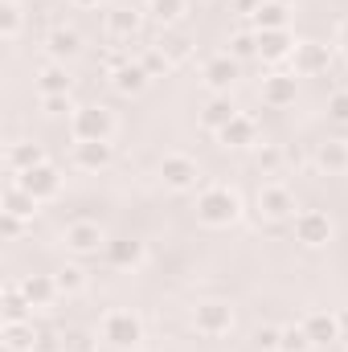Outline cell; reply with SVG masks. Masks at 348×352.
I'll list each match as a JSON object with an SVG mask.
<instances>
[{"label": "cell", "instance_id": "1", "mask_svg": "<svg viewBox=\"0 0 348 352\" xmlns=\"http://www.w3.org/2000/svg\"><path fill=\"white\" fill-rule=\"evenodd\" d=\"M238 209H242V201H238V192L230 184H209L197 197V213H201L205 226H230L238 217Z\"/></svg>", "mask_w": 348, "mask_h": 352}, {"label": "cell", "instance_id": "2", "mask_svg": "<svg viewBox=\"0 0 348 352\" xmlns=\"http://www.w3.org/2000/svg\"><path fill=\"white\" fill-rule=\"evenodd\" d=\"M98 336H102L111 349H135V344L144 340V324H140V316H131V311H107L102 324H98Z\"/></svg>", "mask_w": 348, "mask_h": 352}, {"label": "cell", "instance_id": "3", "mask_svg": "<svg viewBox=\"0 0 348 352\" xmlns=\"http://www.w3.org/2000/svg\"><path fill=\"white\" fill-rule=\"evenodd\" d=\"M70 131H74L78 144H87V140H111L115 119H111L107 107H78V111L70 115Z\"/></svg>", "mask_w": 348, "mask_h": 352}, {"label": "cell", "instance_id": "4", "mask_svg": "<svg viewBox=\"0 0 348 352\" xmlns=\"http://www.w3.org/2000/svg\"><path fill=\"white\" fill-rule=\"evenodd\" d=\"M259 213L270 221H283V217H295V197L283 180H266L259 188Z\"/></svg>", "mask_w": 348, "mask_h": 352}, {"label": "cell", "instance_id": "5", "mask_svg": "<svg viewBox=\"0 0 348 352\" xmlns=\"http://www.w3.org/2000/svg\"><path fill=\"white\" fill-rule=\"evenodd\" d=\"M17 184H21L33 201H54V197L62 192V176H58V168H50V164H37V168L21 173Z\"/></svg>", "mask_w": 348, "mask_h": 352}, {"label": "cell", "instance_id": "6", "mask_svg": "<svg viewBox=\"0 0 348 352\" xmlns=\"http://www.w3.org/2000/svg\"><path fill=\"white\" fill-rule=\"evenodd\" d=\"M295 238H299L303 246H324V242L332 238V221H328V213H320V209H303V213H295Z\"/></svg>", "mask_w": 348, "mask_h": 352}, {"label": "cell", "instance_id": "7", "mask_svg": "<svg viewBox=\"0 0 348 352\" xmlns=\"http://www.w3.org/2000/svg\"><path fill=\"white\" fill-rule=\"evenodd\" d=\"M193 324L201 336H226L234 328V311H230V303H201L193 311Z\"/></svg>", "mask_w": 348, "mask_h": 352}, {"label": "cell", "instance_id": "8", "mask_svg": "<svg viewBox=\"0 0 348 352\" xmlns=\"http://www.w3.org/2000/svg\"><path fill=\"white\" fill-rule=\"evenodd\" d=\"M107 246V234L94 226V221H74V226H66V250H74V254H98Z\"/></svg>", "mask_w": 348, "mask_h": 352}, {"label": "cell", "instance_id": "9", "mask_svg": "<svg viewBox=\"0 0 348 352\" xmlns=\"http://www.w3.org/2000/svg\"><path fill=\"white\" fill-rule=\"evenodd\" d=\"M160 176H164V184H168V188H193L201 173H197V160H188V156L173 152V156H164V160H160Z\"/></svg>", "mask_w": 348, "mask_h": 352}, {"label": "cell", "instance_id": "10", "mask_svg": "<svg viewBox=\"0 0 348 352\" xmlns=\"http://www.w3.org/2000/svg\"><path fill=\"white\" fill-rule=\"evenodd\" d=\"M303 332L312 336V344H336L340 340V316H328V311H312L303 320Z\"/></svg>", "mask_w": 348, "mask_h": 352}, {"label": "cell", "instance_id": "11", "mask_svg": "<svg viewBox=\"0 0 348 352\" xmlns=\"http://www.w3.org/2000/svg\"><path fill=\"white\" fill-rule=\"evenodd\" d=\"M74 164L83 173H98L111 164V140H87V144H74Z\"/></svg>", "mask_w": 348, "mask_h": 352}, {"label": "cell", "instance_id": "12", "mask_svg": "<svg viewBox=\"0 0 348 352\" xmlns=\"http://www.w3.org/2000/svg\"><path fill=\"white\" fill-rule=\"evenodd\" d=\"M217 135H221V144H230V148H250L254 135H259V123H254L250 115H234Z\"/></svg>", "mask_w": 348, "mask_h": 352}, {"label": "cell", "instance_id": "13", "mask_svg": "<svg viewBox=\"0 0 348 352\" xmlns=\"http://www.w3.org/2000/svg\"><path fill=\"white\" fill-rule=\"evenodd\" d=\"M107 33H111L115 41H131V37L140 33V12H135V8H111V12H107Z\"/></svg>", "mask_w": 348, "mask_h": 352}, {"label": "cell", "instance_id": "14", "mask_svg": "<svg viewBox=\"0 0 348 352\" xmlns=\"http://www.w3.org/2000/svg\"><path fill=\"white\" fill-rule=\"evenodd\" d=\"M295 74H320L324 66H328V50L324 45H316V41H303V45H295Z\"/></svg>", "mask_w": 348, "mask_h": 352}, {"label": "cell", "instance_id": "15", "mask_svg": "<svg viewBox=\"0 0 348 352\" xmlns=\"http://www.w3.org/2000/svg\"><path fill=\"white\" fill-rule=\"evenodd\" d=\"M37 90H41V98L70 94V74H66V66H62V62H50V66H41V74H37Z\"/></svg>", "mask_w": 348, "mask_h": 352}, {"label": "cell", "instance_id": "16", "mask_svg": "<svg viewBox=\"0 0 348 352\" xmlns=\"http://www.w3.org/2000/svg\"><path fill=\"white\" fill-rule=\"evenodd\" d=\"M262 102L266 107H287L295 102V74H274L262 82Z\"/></svg>", "mask_w": 348, "mask_h": 352}, {"label": "cell", "instance_id": "17", "mask_svg": "<svg viewBox=\"0 0 348 352\" xmlns=\"http://www.w3.org/2000/svg\"><path fill=\"white\" fill-rule=\"evenodd\" d=\"M234 78H238V62H234L230 54H217V58L205 62V82H209L213 90H226Z\"/></svg>", "mask_w": 348, "mask_h": 352}, {"label": "cell", "instance_id": "18", "mask_svg": "<svg viewBox=\"0 0 348 352\" xmlns=\"http://www.w3.org/2000/svg\"><path fill=\"white\" fill-rule=\"evenodd\" d=\"M259 54L266 58V62H279V58L295 54V45H291L287 29H262V33H259Z\"/></svg>", "mask_w": 348, "mask_h": 352}, {"label": "cell", "instance_id": "19", "mask_svg": "<svg viewBox=\"0 0 348 352\" xmlns=\"http://www.w3.org/2000/svg\"><path fill=\"white\" fill-rule=\"evenodd\" d=\"M107 258L115 266H140L144 263V242H135V238H115V242H107Z\"/></svg>", "mask_w": 348, "mask_h": 352}, {"label": "cell", "instance_id": "20", "mask_svg": "<svg viewBox=\"0 0 348 352\" xmlns=\"http://www.w3.org/2000/svg\"><path fill=\"white\" fill-rule=\"evenodd\" d=\"M4 160H8V168H12L17 176H21V173H29V168H37V164H45L41 148H37V144H25V140H21V144H12Z\"/></svg>", "mask_w": 348, "mask_h": 352}, {"label": "cell", "instance_id": "21", "mask_svg": "<svg viewBox=\"0 0 348 352\" xmlns=\"http://www.w3.org/2000/svg\"><path fill=\"white\" fill-rule=\"evenodd\" d=\"M316 164H320L324 173H348V144L345 140H328V144H320Z\"/></svg>", "mask_w": 348, "mask_h": 352}, {"label": "cell", "instance_id": "22", "mask_svg": "<svg viewBox=\"0 0 348 352\" xmlns=\"http://www.w3.org/2000/svg\"><path fill=\"white\" fill-rule=\"evenodd\" d=\"M78 45H83V41H78V33H74V29H54V33L45 37V50H50V58H54V62L74 58V54H78Z\"/></svg>", "mask_w": 348, "mask_h": 352}, {"label": "cell", "instance_id": "23", "mask_svg": "<svg viewBox=\"0 0 348 352\" xmlns=\"http://www.w3.org/2000/svg\"><path fill=\"white\" fill-rule=\"evenodd\" d=\"M33 209H37V201L12 180V184L4 188V213H12V217H33Z\"/></svg>", "mask_w": 348, "mask_h": 352}, {"label": "cell", "instance_id": "24", "mask_svg": "<svg viewBox=\"0 0 348 352\" xmlns=\"http://www.w3.org/2000/svg\"><path fill=\"white\" fill-rule=\"evenodd\" d=\"M4 349L8 352H25L37 344V336H33V324H21V320H8V328H4Z\"/></svg>", "mask_w": 348, "mask_h": 352}, {"label": "cell", "instance_id": "25", "mask_svg": "<svg viewBox=\"0 0 348 352\" xmlns=\"http://www.w3.org/2000/svg\"><path fill=\"white\" fill-rule=\"evenodd\" d=\"M21 291H25V299H29L33 307H45V303L58 295V283H54V278H25Z\"/></svg>", "mask_w": 348, "mask_h": 352}, {"label": "cell", "instance_id": "26", "mask_svg": "<svg viewBox=\"0 0 348 352\" xmlns=\"http://www.w3.org/2000/svg\"><path fill=\"white\" fill-rule=\"evenodd\" d=\"M148 12H152V21H160V25H176V21L188 12V0H148Z\"/></svg>", "mask_w": 348, "mask_h": 352}, {"label": "cell", "instance_id": "27", "mask_svg": "<svg viewBox=\"0 0 348 352\" xmlns=\"http://www.w3.org/2000/svg\"><path fill=\"white\" fill-rule=\"evenodd\" d=\"M111 82H115V90H123V94H135V90H144V82H148V70L127 62L119 74H111Z\"/></svg>", "mask_w": 348, "mask_h": 352}, {"label": "cell", "instance_id": "28", "mask_svg": "<svg viewBox=\"0 0 348 352\" xmlns=\"http://www.w3.org/2000/svg\"><path fill=\"white\" fill-rule=\"evenodd\" d=\"M234 115H238V111H234V102H230V98H213V102L205 107V127H209V131H221Z\"/></svg>", "mask_w": 348, "mask_h": 352}, {"label": "cell", "instance_id": "29", "mask_svg": "<svg viewBox=\"0 0 348 352\" xmlns=\"http://www.w3.org/2000/svg\"><path fill=\"white\" fill-rule=\"evenodd\" d=\"M312 336L303 332V328H283V336H279V352H312Z\"/></svg>", "mask_w": 348, "mask_h": 352}, {"label": "cell", "instance_id": "30", "mask_svg": "<svg viewBox=\"0 0 348 352\" xmlns=\"http://www.w3.org/2000/svg\"><path fill=\"white\" fill-rule=\"evenodd\" d=\"M54 283H58V295H74V291H83V270L78 266H62L58 274H54Z\"/></svg>", "mask_w": 348, "mask_h": 352}, {"label": "cell", "instance_id": "31", "mask_svg": "<svg viewBox=\"0 0 348 352\" xmlns=\"http://www.w3.org/2000/svg\"><path fill=\"white\" fill-rule=\"evenodd\" d=\"M254 16H259L262 29H283V25H287V8H283V4H259Z\"/></svg>", "mask_w": 348, "mask_h": 352}, {"label": "cell", "instance_id": "32", "mask_svg": "<svg viewBox=\"0 0 348 352\" xmlns=\"http://www.w3.org/2000/svg\"><path fill=\"white\" fill-rule=\"evenodd\" d=\"M140 66H144V70H148V78H152V74L168 70V58H164V50H160V45H152V50L144 54V62H140Z\"/></svg>", "mask_w": 348, "mask_h": 352}, {"label": "cell", "instance_id": "33", "mask_svg": "<svg viewBox=\"0 0 348 352\" xmlns=\"http://www.w3.org/2000/svg\"><path fill=\"white\" fill-rule=\"evenodd\" d=\"M328 115H332L336 123H348V90H336V94L328 98Z\"/></svg>", "mask_w": 348, "mask_h": 352}, {"label": "cell", "instance_id": "34", "mask_svg": "<svg viewBox=\"0 0 348 352\" xmlns=\"http://www.w3.org/2000/svg\"><path fill=\"white\" fill-rule=\"evenodd\" d=\"M21 33V8L17 4H4V41H12Z\"/></svg>", "mask_w": 348, "mask_h": 352}, {"label": "cell", "instance_id": "35", "mask_svg": "<svg viewBox=\"0 0 348 352\" xmlns=\"http://www.w3.org/2000/svg\"><path fill=\"white\" fill-rule=\"evenodd\" d=\"M160 50H164V58L173 62V58H188V41L184 37H164L160 41Z\"/></svg>", "mask_w": 348, "mask_h": 352}, {"label": "cell", "instance_id": "36", "mask_svg": "<svg viewBox=\"0 0 348 352\" xmlns=\"http://www.w3.org/2000/svg\"><path fill=\"white\" fill-rule=\"evenodd\" d=\"M230 45H234V54H238V58H250V54L259 50V37H250V33H238Z\"/></svg>", "mask_w": 348, "mask_h": 352}, {"label": "cell", "instance_id": "37", "mask_svg": "<svg viewBox=\"0 0 348 352\" xmlns=\"http://www.w3.org/2000/svg\"><path fill=\"white\" fill-rule=\"evenodd\" d=\"M62 344H66V352H94L90 336H83V332H70V336H62Z\"/></svg>", "mask_w": 348, "mask_h": 352}, {"label": "cell", "instance_id": "38", "mask_svg": "<svg viewBox=\"0 0 348 352\" xmlns=\"http://www.w3.org/2000/svg\"><path fill=\"white\" fill-rule=\"evenodd\" d=\"M279 336H283V328H259V349H266V352H274L279 349Z\"/></svg>", "mask_w": 348, "mask_h": 352}, {"label": "cell", "instance_id": "39", "mask_svg": "<svg viewBox=\"0 0 348 352\" xmlns=\"http://www.w3.org/2000/svg\"><path fill=\"white\" fill-rule=\"evenodd\" d=\"M4 230H8V238H21V234H25V217H12V213H4Z\"/></svg>", "mask_w": 348, "mask_h": 352}, {"label": "cell", "instance_id": "40", "mask_svg": "<svg viewBox=\"0 0 348 352\" xmlns=\"http://www.w3.org/2000/svg\"><path fill=\"white\" fill-rule=\"evenodd\" d=\"M279 160H283V152H279V148H262V152H259V164H266V168H279Z\"/></svg>", "mask_w": 348, "mask_h": 352}, {"label": "cell", "instance_id": "41", "mask_svg": "<svg viewBox=\"0 0 348 352\" xmlns=\"http://www.w3.org/2000/svg\"><path fill=\"white\" fill-rule=\"evenodd\" d=\"M70 4H78V8H94L98 0H70Z\"/></svg>", "mask_w": 348, "mask_h": 352}, {"label": "cell", "instance_id": "42", "mask_svg": "<svg viewBox=\"0 0 348 352\" xmlns=\"http://www.w3.org/2000/svg\"><path fill=\"white\" fill-rule=\"evenodd\" d=\"M340 45H345V54H348V29H345V37H340Z\"/></svg>", "mask_w": 348, "mask_h": 352}, {"label": "cell", "instance_id": "43", "mask_svg": "<svg viewBox=\"0 0 348 352\" xmlns=\"http://www.w3.org/2000/svg\"><path fill=\"white\" fill-rule=\"evenodd\" d=\"M4 4H21V0H4Z\"/></svg>", "mask_w": 348, "mask_h": 352}, {"label": "cell", "instance_id": "44", "mask_svg": "<svg viewBox=\"0 0 348 352\" xmlns=\"http://www.w3.org/2000/svg\"><path fill=\"white\" fill-rule=\"evenodd\" d=\"M345 352H348V349H345Z\"/></svg>", "mask_w": 348, "mask_h": 352}]
</instances>
